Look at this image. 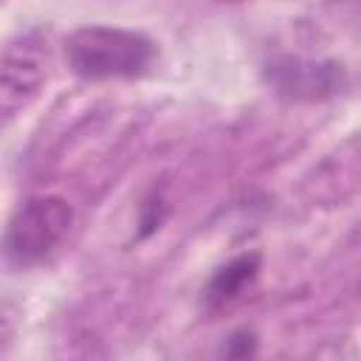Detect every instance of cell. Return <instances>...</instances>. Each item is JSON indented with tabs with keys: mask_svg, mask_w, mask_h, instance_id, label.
Returning <instances> with one entry per match:
<instances>
[{
	"mask_svg": "<svg viewBox=\"0 0 361 361\" xmlns=\"http://www.w3.org/2000/svg\"><path fill=\"white\" fill-rule=\"evenodd\" d=\"M68 68L87 82L135 79L155 62V42L130 28L82 25L65 39Z\"/></svg>",
	"mask_w": 361,
	"mask_h": 361,
	"instance_id": "obj_1",
	"label": "cell"
},
{
	"mask_svg": "<svg viewBox=\"0 0 361 361\" xmlns=\"http://www.w3.org/2000/svg\"><path fill=\"white\" fill-rule=\"evenodd\" d=\"M71 223H73V209L68 200L56 195L28 197L8 220L3 237L6 262L14 268H34L45 262L68 237Z\"/></svg>",
	"mask_w": 361,
	"mask_h": 361,
	"instance_id": "obj_2",
	"label": "cell"
},
{
	"mask_svg": "<svg viewBox=\"0 0 361 361\" xmlns=\"http://www.w3.org/2000/svg\"><path fill=\"white\" fill-rule=\"evenodd\" d=\"M265 82L271 90L290 102H316L338 93L344 87V68L330 59H305V56H279L268 62Z\"/></svg>",
	"mask_w": 361,
	"mask_h": 361,
	"instance_id": "obj_3",
	"label": "cell"
},
{
	"mask_svg": "<svg viewBox=\"0 0 361 361\" xmlns=\"http://www.w3.org/2000/svg\"><path fill=\"white\" fill-rule=\"evenodd\" d=\"M257 271H259L257 254H240L231 262H226L223 268H217L203 290L206 307L220 310V307H228L231 302H237L243 296V290L257 279Z\"/></svg>",
	"mask_w": 361,
	"mask_h": 361,
	"instance_id": "obj_4",
	"label": "cell"
},
{
	"mask_svg": "<svg viewBox=\"0 0 361 361\" xmlns=\"http://www.w3.org/2000/svg\"><path fill=\"white\" fill-rule=\"evenodd\" d=\"M0 82L14 93H25V90H34L42 82V68H39L37 59L17 54V56H8L0 65Z\"/></svg>",
	"mask_w": 361,
	"mask_h": 361,
	"instance_id": "obj_5",
	"label": "cell"
},
{
	"mask_svg": "<svg viewBox=\"0 0 361 361\" xmlns=\"http://www.w3.org/2000/svg\"><path fill=\"white\" fill-rule=\"evenodd\" d=\"M254 333H248V330H240V333H234L231 338H228V347H226V355H231V358H240V355H251L254 353Z\"/></svg>",
	"mask_w": 361,
	"mask_h": 361,
	"instance_id": "obj_6",
	"label": "cell"
},
{
	"mask_svg": "<svg viewBox=\"0 0 361 361\" xmlns=\"http://www.w3.org/2000/svg\"><path fill=\"white\" fill-rule=\"evenodd\" d=\"M11 333H14V324H11V313H8V310H6V305L0 302V350L8 344Z\"/></svg>",
	"mask_w": 361,
	"mask_h": 361,
	"instance_id": "obj_7",
	"label": "cell"
}]
</instances>
